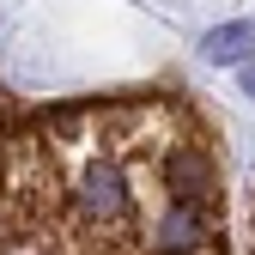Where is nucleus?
<instances>
[{"instance_id": "f257e3e1", "label": "nucleus", "mask_w": 255, "mask_h": 255, "mask_svg": "<svg viewBox=\"0 0 255 255\" xmlns=\"http://www.w3.org/2000/svg\"><path fill=\"white\" fill-rule=\"evenodd\" d=\"M0 255H237L213 116L182 85L12 98Z\"/></svg>"}, {"instance_id": "f03ea898", "label": "nucleus", "mask_w": 255, "mask_h": 255, "mask_svg": "<svg viewBox=\"0 0 255 255\" xmlns=\"http://www.w3.org/2000/svg\"><path fill=\"white\" fill-rule=\"evenodd\" d=\"M243 55H255V24H225L207 37V61H219V67H231Z\"/></svg>"}, {"instance_id": "7ed1b4c3", "label": "nucleus", "mask_w": 255, "mask_h": 255, "mask_svg": "<svg viewBox=\"0 0 255 255\" xmlns=\"http://www.w3.org/2000/svg\"><path fill=\"white\" fill-rule=\"evenodd\" d=\"M237 79L249 85V98H255V61H249V67H237Z\"/></svg>"}, {"instance_id": "20e7f679", "label": "nucleus", "mask_w": 255, "mask_h": 255, "mask_svg": "<svg viewBox=\"0 0 255 255\" xmlns=\"http://www.w3.org/2000/svg\"><path fill=\"white\" fill-rule=\"evenodd\" d=\"M249 255H255V231H249Z\"/></svg>"}]
</instances>
